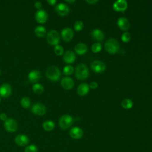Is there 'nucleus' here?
<instances>
[{
	"label": "nucleus",
	"instance_id": "1",
	"mask_svg": "<svg viewBox=\"0 0 152 152\" xmlns=\"http://www.w3.org/2000/svg\"><path fill=\"white\" fill-rule=\"evenodd\" d=\"M61 75L60 69L55 65L49 66L46 71V77L52 81H57L59 80Z\"/></svg>",
	"mask_w": 152,
	"mask_h": 152
},
{
	"label": "nucleus",
	"instance_id": "2",
	"mask_svg": "<svg viewBox=\"0 0 152 152\" xmlns=\"http://www.w3.org/2000/svg\"><path fill=\"white\" fill-rule=\"evenodd\" d=\"M104 48L108 53L115 54L119 50V44L116 39L114 38H109L105 42Z\"/></svg>",
	"mask_w": 152,
	"mask_h": 152
},
{
	"label": "nucleus",
	"instance_id": "3",
	"mask_svg": "<svg viewBox=\"0 0 152 152\" xmlns=\"http://www.w3.org/2000/svg\"><path fill=\"white\" fill-rule=\"evenodd\" d=\"M89 74L88 68L84 64H79L75 68V77L78 80H84Z\"/></svg>",
	"mask_w": 152,
	"mask_h": 152
},
{
	"label": "nucleus",
	"instance_id": "4",
	"mask_svg": "<svg viewBox=\"0 0 152 152\" xmlns=\"http://www.w3.org/2000/svg\"><path fill=\"white\" fill-rule=\"evenodd\" d=\"M46 40L48 43L53 46L58 45L60 41V36L59 33L55 30H52L48 33Z\"/></svg>",
	"mask_w": 152,
	"mask_h": 152
},
{
	"label": "nucleus",
	"instance_id": "5",
	"mask_svg": "<svg viewBox=\"0 0 152 152\" xmlns=\"http://www.w3.org/2000/svg\"><path fill=\"white\" fill-rule=\"evenodd\" d=\"M73 123V118L69 115H64L62 116L59 120V125L62 129H66L69 128Z\"/></svg>",
	"mask_w": 152,
	"mask_h": 152
},
{
	"label": "nucleus",
	"instance_id": "6",
	"mask_svg": "<svg viewBox=\"0 0 152 152\" xmlns=\"http://www.w3.org/2000/svg\"><path fill=\"white\" fill-rule=\"evenodd\" d=\"M4 126L5 130L9 132H15L18 128L17 121L13 118H8L4 123Z\"/></svg>",
	"mask_w": 152,
	"mask_h": 152
},
{
	"label": "nucleus",
	"instance_id": "7",
	"mask_svg": "<svg viewBox=\"0 0 152 152\" xmlns=\"http://www.w3.org/2000/svg\"><path fill=\"white\" fill-rule=\"evenodd\" d=\"M31 110L36 115L43 116L46 112V107L41 103H36L32 106Z\"/></svg>",
	"mask_w": 152,
	"mask_h": 152
},
{
	"label": "nucleus",
	"instance_id": "8",
	"mask_svg": "<svg viewBox=\"0 0 152 152\" xmlns=\"http://www.w3.org/2000/svg\"><path fill=\"white\" fill-rule=\"evenodd\" d=\"M91 68L95 72L101 73L104 71L106 69V65L102 61L95 60L91 62Z\"/></svg>",
	"mask_w": 152,
	"mask_h": 152
},
{
	"label": "nucleus",
	"instance_id": "9",
	"mask_svg": "<svg viewBox=\"0 0 152 152\" xmlns=\"http://www.w3.org/2000/svg\"><path fill=\"white\" fill-rule=\"evenodd\" d=\"M48 13L44 10H39L35 13V19L36 21L40 24L45 23L48 20Z\"/></svg>",
	"mask_w": 152,
	"mask_h": 152
},
{
	"label": "nucleus",
	"instance_id": "10",
	"mask_svg": "<svg viewBox=\"0 0 152 152\" xmlns=\"http://www.w3.org/2000/svg\"><path fill=\"white\" fill-rule=\"evenodd\" d=\"M55 11L58 14L61 16L66 15L69 12V8L66 4L64 3H59L58 4L55 8Z\"/></svg>",
	"mask_w": 152,
	"mask_h": 152
},
{
	"label": "nucleus",
	"instance_id": "11",
	"mask_svg": "<svg viewBox=\"0 0 152 152\" xmlns=\"http://www.w3.org/2000/svg\"><path fill=\"white\" fill-rule=\"evenodd\" d=\"M61 35L64 41L69 42L74 36L73 30L70 27H65L61 30Z\"/></svg>",
	"mask_w": 152,
	"mask_h": 152
},
{
	"label": "nucleus",
	"instance_id": "12",
	"mask_svg": "<svg viewBox=\"0 0 152 152\" xmlns=\"http://www.w3.org/2000/svg\"><path fill=\"white\" fill-rule=\"evenodd\" d=\"M12 93L11 86L8 83H4L0 86V96L2 97H8Z\"/></svg>",
	"mask_w": 152,
	"mask_h": 152
},
{
	"label": "nucleus",
	"instance_id": "13",
	"mask_svg": "<svg viewBox=\"0 0 152 152\" xmlns=\"http://www.w3.org/2000/svg\"><path fill=\"white\" fill-rule=\"evenodd\" d=\"M128 8V3L125 0H118L113 4V8L116 11H124Z\"/></svg>",
	"mask_w": 152,
	"mask_h": 152
},
{
	"label": "nucleus",
	"instance_id": "14",
	"mask_svg": "<svg viewBox=\"0 0 152 152\" xmlns=\"http://www.w3.org/2000/svg\"><path fill=\"white\" fill-rule=\"evenodd\" d=\"M15 142L19 146L23 147L28 144L29 142L28 137L24 134H19L15 138Z\"/></svg>",
	"mask_w": 152,
	"mask_h": 152
},
{
	"label": "nucleus",
	"instance_id": "15",
	"mask_svg": "<svg viewBox=\"0 0 152 152\" xmlns=\"http://www.w3.org/2000/svg\"><path fill=\"white\" fill-rule=\"evenodd\" d=\"M69 135L73 139H80L83 135V131L80 127H72L69 131Z\"/></svg>",
	"mask_w": 152,
	"mask_h": 152
},
{
	"label": "nucleus",
	"instance_id": "16",
	"mask_svg": "<svg viewBox=\"0 0 152 152\" xmlns=\"http://www.w3.org/2000/svg\"><path fill=\"white\" fill-rule=\"evenodd\" d=\"M117 24L118 27L124 31H126L130 27V23L128 21V20L124 17H119L118 20Z\"/></svg>",
	"mask_w": 152,
	"mask_h": 152
},
{
	"label": "nucleus",
	"instance_id": "17",
	"mask_svg": "<svg viewBox=\"0 0 152 152\" xmlns=\"http://www.w3.org/2000/svg\"><path fill=\"white\" fill-rule=\"evenodd\" d=\"M41 78V74L37 70H32L28 74V79L32 83H37Z\"/></svg>",
	"mask_w": 152,
	"mask_h": 152
},
{
	"label": "nucleus",
	"instance_id": "18",
	"mask_svg": "<svg viewBox=\"0 0 152 152\" xmlns=\"http://www.w3.org/2000/svg\"><path fill=\"white\" fill-rule=\"evenodd\" d=\"M61 84L62 87L64 89L69 90L73 87L74 85V82L71 78L69 77H65L62 79Z\"/></svg>",
	"mask_w": 152,
	"mask_h": 152
},
{
	"label": "nucleus",
	"instance_id": "19",
	"mask_svg": "<svg viewBox=\"0 0 152 152\" xmlns=\"http://www.w3.org/2000/svg\"><path fill=\"white\" fill-rule=\"evenodd\" d=\"M76 58L75 54L72 50H66L64 55H63V59L65 62L67 64H71L73 63Z\"/></svg>",
	"mask_w": 152,
	"mask_h": 152
},
{
	"label": "nucleus",
	"instance_id": "20",
	"mask_svg": "<svg viewBox=\"0 0 152 152\" xmlns=\"http://www.w3.org/2000/svg\"><path fill=\"white\" fill-rule=\"evenodd\" d=\"M91 37L94 40L97 41H102L104 38V33L100 29L96 28L91 31Z\"/></svg>",
	"mask_w": 152,
	"mask_h": 152
},
{
	"label": "nucleus",
	"instance_id": "21",
	"mask_svg": "<svg viewBox=\"0 0 152 152\" xmlns=\"http://www.w3.org/2000/svg\"><path fill=\"white\" fill-rule=\"evenodd\" d=\"M75 52L78 55H83L86 53L88 50L87 46L83 43H79L77 44L74 48Z\"/></svg>",
	"mask_w": 152,
	"mask_h": 152
},
{
	"label": "nucleus",
	"instance_id": "22",
	"mask_svg": "<svg viewBox=\"0 0 152 152\" xmlns=\"http://www.w3.org/2000/svg\"><path fill=\"white\" fill-rule=\"evenodd\" d=\"M89 86L86 83H81L77 87V93L80 96H83L89 91Z\"/></svg>",
	"mask_w": 152,
	"mask_h": 152
},
{
	"label": "nucleus",
	"instance_id": "23",
	"mask_svg": "<svg viewBox=\"0 0 152 152\" xmlns=\"http://www.w3.org/2000/svg\"><path fill=\"white\" fill-rule=\"evenodd\" d=\"M34 33L39 37H43L46 33V28L43 26H38L34 29Z\"/></svg>",
	"mask_w": 152,
	"mask_h": 152
},
{
	"label": "nucleus",
	"instance_id": "24",
	"mask_svg": "<svg viewBox=\"0 0 152 152\" xmlns=\"http://www.w3.org/2000/svg\"><path fill=\"white\" fill-rule=\"evenodd\" d=\"M43 128L46 131H52L55 126V123L50 120H48L45 121L42 124Z\"/></svg>",
	"mask_w": 152,
	"mask_h": 152
},
{
	"label": "nucleus",
	"instance_id": "25",
	"mask_svg": "<svg viewBox=\"0 0 152 152\" xmlns=\"http://www.w3.org/2000/svg\"><path fill=\"white\" fill-rule=\"evenodd\" d=\"M33 91L37 94H41L44 91V87L43 86L39 83H35L32 86Z\"/></svg>",
	"mask_w": 152,
	"mask_h": 152
},
{
	"label": "nucleus",
	"instance_id": "26",
	"mask_svg": "<svg viewBox=\"0 0 152 152\" xmlns=\"http://www.w3.org/2000/svg\"><path fill=\"white\" fill-rule=\"evenodd\" d=\"M121 106L125 109H131L133 106V102L130 99H125L122 101Z\"/></svg>",
	"mask_w": 152,
	"mask_h": 152
},
{
	"label": "nucleus",
	"instance_id": "27",
	"mask_svg": "<svg viewBox=\"0 0 152 152\" xmlns=\"http://www.w3.org/2000/svg\"><path fill=\"white\" fill-rule=\"evenodd\" d=\"M20 103H21V105L22 106V107L25 109L28 108L31 104V102H30V99L27 97H23L21 99Z\"/></svg>",
	"mask_w": 152,
	"mask_h": 152
},
{
	"label": "nucleus",
	"instance_id": "28",
	"mask_svg": "<svg viewBox=\"0 0 152 152\" xmlns=\"http://www.w3.org/2000/svg\"><path fill=\"white\" fill-rule=\"evenodd\" d=\"M63 72L65 75H70L74 72V68L72 66L68 65L63 69Z\"/></svg>",
	"mask_w": 152,
	"mask_h": 152
},
{
	"label": "nucleus",
	"instance_id": "29",
	"mask_svg": "<svg viewBox=\"0 0 152 152\" xmlns=\"http://www.w3.org/2000/svg\"><path fill=\"white\" fill-rule=\"evenodd\" d=\"M91 49L94 53L99 52L102 50V45L100 43H94L92 45Z\"/></svg>",
	"mask_w": 152,
	"mask_h": 152
},
{
	"label": "nucleus",
	"instance_id": "30",
	"mask_svg": "<svg viewBox=\"0 0 152 152\" xmlns=\"http://www.w3.org/2000/svg\"><path fill=\"white\" fill-rule=\"evenodd\" d=\"M38 151V148L36 145L34 144H31L30 145L27 146L25 149L24 152H37Z\"/></svg>",
	"mask_w": 152,
	"mask_h": 152
},
{
	"label": "nucleus",
	"instance_id": "31",
	"mask_svg": "<svg viewBox=\"0 0 152 152\" xmlns=\"http://www.w3.org/2000/svg\"><path fill=\"white\" fill-rule=\"evenodd\" d=\"M84 27L83 22L81 21H77L74 24V28L76 31H80Z\"/></svg>",
	"mask_w": 152,
	"mask_h": 152
},
{
	"label": "nucleus",
	"instance_id": "32",
	"mask_svg": "<svg viewBox=\"0 0 152 152\" xmlns=\"http://www.w3.org/2000/svg\"><path fill=\"white\" fill-rule=\"evenodd\" d=\"M54 52L57 55H61L64 53V48L62 46L59 45H57L54 48Z\"/></svg>",
	"mask_w": 152,
	"mask_h": 152
},
{
	"label": "nucleus",
	"instance_id": "33",
	"mask_svg": "<svg viewBox=\"0 0 152 152\" xmlns=\"http://www.w3.org/2000/svg\"><path fill=\"white\" fill-rule=\"evenodd\" d=\"M121 39L124 42L127 43L131 39V34L129 32L126 31L121 36Z\"/></svg>",
	"mask_w": 152,
	"mask_h": 152
},
{
	"label": "nucleus",
	"instance_id": "34",
	"mask_svg": "<svg viewBox=\"0 0 152 152\" xmlns=\"http://www.w3.org/2000/svg\"><path fill=\"white\" fill-rule=\"evenodd\" d=\"M89 87L93 89H95L98 87V83L96 81H92L90 83V84L88 85Z\"/></svg>",
	"mask_w": 152,
	"mask_h": 152
},
{
	"label": "nucleus",
	"instance_id": "35",
	"mask_svg": "<svg viewBox=\"0 0 152 152\" xmlns=\"http://www.w3.org/2000/svg\"><path fill=\"white\" fill-rule=\"evenodd\" d=\"M34 5L35 8L39 10H40V9H41V7H42V3H41L40 1H36V2H34Z\"/></svg>",
	"mask_w": 152,
	"mask_h": 152
},
{
	"label": "nucleus",
	"instance_id": "36",
	"mask_svg": "<svg viewBox=\"0 0 152 152\" xmlns=\"http://www.w3.org/2000/svg\"><path fill=\"white\" fill-rule=\"evenodd\" d=\"M8 119L7 116L5 113H2L0 114V119L2 121H5L7 119Z\"/></svg>",
	"mask_w": 152,
	"mask_h": 152
},
{
	"label": "nucleus",
	"instance_id": "37",
	"mask_svg": "<svg viewBox=\"0 0 152 152\" xmlns=\"http://www.w3.org/2000/svg\"><path fill=\"white\" fill-rule=\"evenodd\" d=\"M46 2H47L49 4H50V5H54V4H56V0H47Z\"/></svg>",
	"mask_w": 152,
	"mask_h": 152
},
{
	"label": "nucleus",
	"instance_id": "38",
	"mask_svg": "<svg viewBox=\"0 0 152 152\" xmlns=\"http://www.w3.org/2000/svg\"><path fill=\"white\" fill-rule=\"evenodd\" d=\"M86 2L88 4H95L96 2H98L99 1L98 0H86Z\"/></svg>",
	"mask_w": 152,
	"mask_h": 152
},
{
	"label": "nucleus",
	"instance_id": "39",
	"mask_svg": "<svg viewBox=\"0 0 152 152\" xmlns=\"http://www.w3.org/2000/svg\"><path fill=\"white\" fill-rule=\"evenodd\" d=\"M65 1L67 2H69V3H72V2H75V0H65Z\"/></svg>",
	"mask_w": 152,
	"mask_h": 152
},
{
	"label": "nucleus",
	"instance_id": "40",
	"mask_svg": "<svg viewBox=\"0 0 152 152\" xmlns=\"http://www.w3.org/2000/svg\"><path fill=\"white\" fill-rule=\"evenodd\" d=\"M1 96H0V103H1Z\"/></svg>",
	"mask_w": 152,
	"mask_h": 152
},
{
	"label": "nucleus",
	"instance_id": "41",
	"mask_svg": "<svg viewBox=\"0 0 152 152\" xmlns=\"http://www.w3.org/2000/svg\"><path fill=\"white\" fill-rule=\"evenodd\" d=\"M1 69H0V75H1Z\"/></svg>",
	"mask_w": 152,
	"mask_h": 152
}]
</instances>
